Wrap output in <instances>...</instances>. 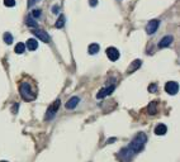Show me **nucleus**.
Segmentation results:
<instances>
[{
    "instance_id": "18",
    "label": "nucleus",
    "mask_w": 180,
    "mask_h": 162,
    "mask_svg": "<svg viewBox=\"0 0 180 162\" xmlns=\"http://www.w3.org/2000/svg\"><path fill=\"white\" fill-rule=\"evenodd\" d=\"M156 103L155 101H152L150 105H148V113L150 114H156Z\"/></svg>"
},
{
    "instance_id": "2",
    "label": "nucleus",
    "mask_w": 180,
    "mask_h": 162,
    "mask_svg": "<svg viewBox=\"0 0 180 162\" xmlns=\"http://www.w3.org/2000/svg\"><path fill=\"white\" fill-rule=\"evenodd\" d=\"M19 92H20L22 98H23L25 101H32V100L36 99V92L32 90L31 85L27 84V83L20 84V86H19Z\"/></svg>"
},
{
    "instance_id": "4",
    "label": "nucleus",
    "mask_w": 180,
    "mask_h": 162,
    "mask_svg": "<svg viewBox=\"0 0 180 162\" xmlns=\"http://www.w3.org/2000/svg\"><path fill=\"white\" fill-rule=\"evenodd\" d=\"M114 89H116V86H114V85L105 86V87L100 89V91H99L98 94H96V98H98V99H103V98H105L107 95H109V94H112V92L114 91Z\"/></svg>"
},
{
    "instance_id": "20",
    "label": "nucleus",
    "mask_w": 180,
    "mask_h": 162,
    "mask_svg": "<svg viewBox=\"0 0 180 162\" xmlns=\"http://www.w3.org/2000/svg\"><path fill=\"white\" fill-rule=\"evenodd\" d=\"M4 5L8 8H11L15 5V0H4Z\"/></svg>"
},
{
    "instance_id": "25",
    "label": "nucleus",
    "mask_w": 180,
    "mask_h": 162,
    "mask_svg": "<svg viewBox=\"0 0 180 162\" xmlns=\"http://www.w3.org/2000/svg\"><path fill=\"white\" fill-rule=\"evenodd\" d=\"M96 4H98V0H90V5L91 6H95Z\"/></svg>"
},
{
    "instance_id": "17",
    "label": "nucleus",
    "mask_w": 180,
    "mask_h": 162,
    "mask_svg": "<svg viewBox=\"0 0 180 162\" xmlns=\"http://www.w3.org/2000/svg\"><path fill=\"white\" fill-rule=\"evenodd\" d=\"M14 51H15V53H19V55H20V53H23L25 51V45L24 43H17Z\"/></svg>"
},
{
    "instance_id": "12",
    "label": "nucleus",
    "mask_w": 180,
    "mask_h": 162,
    "mask_svg": "<svg viewBox=\"0 0 180 162\" xmlns=\"http://www.w3.org/2000/svg\"><path fill=\"white\" fill-rule=\"evenodd\" d=\"M27 48H28L29 51H34V49H37V48H38V43H37V40H36V39H33V38L28 39V40H27Z\"/></svg>"
},
{
    "instance_id": "11",
    "label": "nucleus",
    "mask_w": 180,
    "mask_h": 162,
    "mask_svg": "<svg viewBox=\"0 0 180 162\" xmlns=\"http://www.w3.org/2000/svg\"><path fill=\"white\" fill-rule=\"evenodd\" d=\"M166 132H168V128L165 124H157L155 128V134H157V136H164V134H166Z\"/></svg>"
},
{
    "instance_id": "7",
    "label": "nucleus",
    "mask_w": 180,
    "mask_h": 162,
    "mask_svg": "<svg viewBox=\"0 0 180 162\" xmlns=\"http://www.w3.org/2000/svg\"><path fill=\"white\" fill-rule=\"evenodd\" d=\"M32 33L36 36V37H38L42 42H45V43H48L50 40H51V38H50V36L45 32V31H41V29H33L32 31Z\"/></svg>"
},
{
    "instance_id": "1",
    "label": "nucleus",
    "mask_w": 180,
    "mask_h": 162,
    "mask_svg": "<svg viewBox=\"0 0 180 162\" xmlns=\"http://www.w3.org/2000/svg\"><path fill=\"white\" fill-rule=\"evenodd\" d=\"M146 141H147L146 134L145 133H138L137 136L133 138V141L130 143V146L126 147V148H123V150L119 152V157L124 158L126 161H130L136 153L142 151L143 146L146 144Z\"/></svg>"
},
{
    "instance_id": "5",
    "label": "nucleus",
    "mask_w": 180,
    "mask_h": 162,
    "mask_svg": "<svg viewBox=\"0 0 180 162\" xmlns=\"http://www.w3.org/2000/svg\"><path fill=\"white\" fill-rule=\"evenodd\" d=\"M165 90L168 94H170V95H175V94H178V91H179V85L175 83V81H169V83L165 85Z\"/></svg>"
},
{
    "instance_id": "23",
    "label": "nucleus",
    "mask_w": 180,
    "mask_h": 162,
    "mask_svg": "<svg viewBox=\"0 0 180 162\" xmlns=\"http://www.w3.org/2000/svg\"><path fill=\"white\" fill-rule=\"evenodd\" d=\"M59 11H60V6H59V5H53V8H52V13H55V14H57Z\"/></svg>"
},
{
    "instance_id": "14",
    "label": "nucleus",
    "mask_w": 180,
    "mask_h": 162,
    "mask_svg": "<svg viewBox=\"0 0 180 162\" xmlns=\"http://www.w3.org/2000/svg\"><path fill=\"white\" fill-rule=\"evenodd\" d=\"M88 49H89V53H90V55H95V53H98V52H99L100 47H99L98 43H91V45L89 46Z\"/></svg>"
},
{
    "instance_id": "24",
    "label": "nucleus",
    "mask_w": 180,
    "mask_h": 162,
    "mask_svg": "<svg viewBox=\"0 0 180 162\" xmlns=\"http://www.w3.org/2000/svg\"><path fill=\"white\" fill-rule=\"evenodd\" d=\"M148 91H151V92H155V91H156V85H155V84L150 85V87H148Z\"/></svg>"
},
{
    "instance_id": "10",
    "label": "nucleus",
    "mask_w": 180,
    "mask_h": 162,
    "mask_svg": "<svg viewBox=\"0 0 180 162\" xmlns=\"http://www.w3.org/2000/svg\"><path fill=\"white\" fill-rule=\"evenodd\" d=\"M79 101H80V99L77 96H72L70 100L66 103V109H70V110L75 109V108L77 106V104H79Z\"/></svg>"
},
{
    "instance_id": "13",
    "label": "nucleus",
    "mask_w": 180,
    "mask_h": 162,
    "mask_svg": "<svg viewBox=\"0 0 180 162\" xmlns=\"http://www.w3.org/2000/svg\"><path fill=\"white\" fill-rule=\"evenodd\" d=\"M141 60H134L133 62H132V65L130 66V69H128V74H131V72H133V71H136L137 69H138V67H140L141 66Z\"/></svg>"
},
{
    "instance_id": "15",
    "label": "nucleus",
    "mask_w": 180,
    "mask_h": 162,
    "mask_svg": "<svg viewBox=\"0 0 180 162\" xmlns=\"http://www.w3.org/2000/svg\"><path fill=\"white\" fill-rule=\"evenodd\" d=\"M27 25L28 27H32V28H36V27H38V24H37V22L33 19V17L32 15H28L27 17Z\"/></svg>"
},
{
    "instance_id": "8",
    "label": "nucleus",
    "mask_w": 180,
    "mask_h": 162,
    "mask_svg": "<svg viewBox=\"0 0 180 162\" xmlns=\"http://www.w3.org/2000/svg\"><path fill=\"white\" fill-rule=\"evenodd\" d=\"M159 25H160V22H159L157 19H154V20L148 22V23H147V27H146V32H147L148 34H154V33L157 31Z\"/></svg>"
},
{
    "instance_id": "26",
    "label": "nucleus",
    "mask_w": 180,
    "mask_h": 162,
    "mask_svg": "<svg viewBox=\"0 0 180 162\" xmlns=\"http://www.w3.org/2000/svg\"><path fill=\"white\" fill-rule=\"evenodd\" d=\"M0 162H7V161H0Z\"/></svg>"
},
{
    "instance_id": "22",
    "label": "nucleus",
    "mask_w": 180,
    "mask_h": 162,
    "mask_svg": "<svg viewBox=\"0 0 180 162\" xmlns=\"http://www.w3.org/2000/svg\"><path fill=\"white\" fill-rule=\"evenodd\" d=\"M41 0H28V6H33L34 4H37Z\"/></svg>"
},
{
    "instance_id": "3",
    "label": "nucleus",
    "mask_w": 180,
    "mask_h": 162,
    "mask_svg": "<svg viewBox=\"0 0 180 162\" xmlns=\"http://www.w3.org/2000/svg\"><path fill=\"white\" fill-rule=\"evenodd\" d=\"M60 104H61V101L57 99V100H55L52 104H51V106L47 109V113H46V120H51V119H53L55 118V115H56V113H57V110H59V108H60Z\"/></svg>"
},
{
    "instance_id": "16",
    "label": "nucleus",
    "mask_w": 180,
    "mask_h": 162,
    "mask_svg": "<svg viewBox=\"0 0 180 162\" xmlns=\"http://www.w3.org/2000/svg\"><path fill=\"white\" fill-rule=\"evenodd\" d=\"M64 25H65V15H60L57 22H56V24H55V27L59 28V29H61V28H64Z\"/></svg>"
},
{
    "instance_id": "19",
    "label": "nucleus",
    "mask_w": 180,
    "mask_h": 162,
    "mask_svg": "<svg viewBox=\"0 0 180 162\" xmlns=\"http://www.w3.org/2000/svg\"><path fill=\"white\" fill-rule=\"evenodd\" d=\"M4 42H5L7 45H11V43H13V36H11L10 33H5V34H4Z\"/></svg>"
},
{
    "instance_id": "6",
    "label": "nucleus",
    "mask_w": 180,
    "mask_h": 162,
    "mask_svg": "<svg viewBox=\"0 0 180 162\" xmlns=\"http://www.w3.org/2000/svg\"><path fill=\"white\" fill-rule=\"evenodd\" d=\"M105 53H107V56H108V58L110 61H117L119 58V51L116 47H109V48H107Z\"/></svg>"
},
{
    "instance_id": "9",
    "label": "nucleus",
    "mask_w": 180,
    "mask_h": 162,
    "mask_svg": "<svg viewBox=\"0 0 180 162\" xmlns=\"http://www.w3.org/2000/svg\"><path fill=\"white\" fill-rule=\"evenodd\" d=\"M173 43V37L171 36H165L160 42H159V48H165V47H169Z\"/></svg>"
},
{
    "instance_id": "21",
    "label": "nucleus",
    "mask_w": 180,
    "mask_h": 162,
    "mask_svg": "<svg viewBox=\"0 0 180 162\" xmlns=\"http://www.w3.org/2000/svg\"><path fill=\"white\" fill-rule=\"evenodd\" d=\"M41 14H42V11H41L39 9H36V10H33V11H32V14H31V15H32L33 18H39V17H41Z\"/></svg>"
}]
</instances>
